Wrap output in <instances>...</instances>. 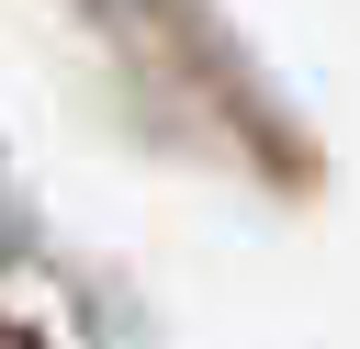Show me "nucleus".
<instances>
[{"instance_id":"nucleus-1","label":"nucleus","mask_w":360,"mask_h":349,"mask_svg":"<svg viewBox=\"0 0 360 349\" xmlns=\"http://www.w3.org/2000/svg\"><path fill=\"white\" fill-rule=\"evenodd\" d=\"M0 349H34V338H0Z\"/></svg>"}]
</instances>
